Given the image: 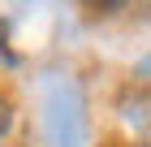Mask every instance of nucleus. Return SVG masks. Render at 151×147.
Wrapping results in <instances>:
<instances>
[{"instance_id": "20e7f679", "label": "nucleus", "mask_w": 151, "mask_h": 147, "mask_svg": "<svg viewBox=\"0 0 151 147\" xmlns=\"http://www.w3.org/2000/svg\"><path fill=\"white\" fill-rule=\"evenodd\" d=\"M39 4H43V0H0V17L9 22L13 13H26V9H39Z\"/></svg>"}, {"instance_id": "7ed1b4c3", "label": "nucleus", "mask_w": 151, "mask_h": 147, "mask_svg": "<svg viewBox=\"0 0 151 147\" xmlns=\"http://www.w3.org/2000/svg\"><path fill=\"white\" fill-rule=\"evenodd\" d=\"M82 9H86V17H112V13H121L129 4V0H78Z\"/></svg>"}, {"instance_id": "423d86ee", "label": "nucleus", "mask_w": 151, "mask_h": 147, "mask_svg": "<svg viewBox=\"0 0 151 147\" xmlns=\"http://www.w3.org/2000/svg\"><path fill=\"white\" fill-rule=\"evenodd\" d=\"M13 113H17V108H13V95H9V91H0V138L9 134V125H13Z\"/></svg>"}, {"instance_id": "f257e3e1", "label": "nucleus", "mask_w": 151, "mask_h": 147, "mask_svg": "<svg viewBox=\"0 0 151 147\" xmlns=\"http://www.w3.org/2000/svg\"><path fill=\"white\" fill-rule=\"evenodd\" d=\"M43 134H47V147H82L86 143L82 95L65 78H47L43 82Z\"/></svg>"}, {"instance_id": "6e6552de", "label": "nucleus", "mask_w": 151, "mask_h": 147, "mask_svg": "<svg viewBox=\"0 0 151 147\" xmlns=\"http://www.w3.org/2000/svg\"><path fill=\"white\" fill-rule=\"evenodd\" d=\"M108 147H138V143H108Z\"/></svg>"}, {"instance_id": "39448f33", "label": "nucleus", "mask_w": 151, "mask_h": 147, "mask_svg": "<svg viewBox=\"0 0 151 147\" xmlns=\"http://www.w3.org/2000/svg\"><path fill=\"white\" fill-rule=\"evenodd\" d=\"M0 65H17V52H13L9 48V22H4V17H0Z\"/></svg>"}, {"instance_id": "0eeeda50", "label": "nucleus", "mask_w": 151, "mask_h": 147, "mask_svg": "<svg viewBox=\"0 0 151 147\" xmlns=\"http://www.w3.org/2000/svg\"><path fill=\"white\" fill-rule=\"evenodd\" d=\"M134 74H138L142 82H151V56H142V61H138V69H134Z\"/></svg>"}, {"instance_id": "f03ea898", "label": "nucleus", "mask_w": 151, "mask_h": 147, "mask_svg": "<svg viewBox=\"0 0 151 147\" xmlns=\"http://www.w3.org/2000/svg\"><path fill=\"white\" fill-rule=\"evenodd\" d=\"M116 113L134 134H151V82L129 78L121 87V95H116Z\"/></svg>"}]
</instances>
